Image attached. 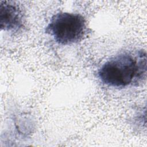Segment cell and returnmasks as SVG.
<instances>
[{
  "mask_svg": "<svg viewBox=\"0 0 147 147\" xmlns=\"http://www.w3.org/2000/svg\"><path fill=\"white\" fill-rule=\"evenodd\" d=\"M146 53L142 49L121 52L105 62L98 77L105 85L115 88L137 86L146 76Z\"/></svg>",
  "mask_w": 147,
  "mask_h": 147,
  "instance_id": "obj_1",
  "label": "cell"
},
{
  "mask_svg": "<svg viewBox=\"0 0 147 147\" xmlns=\"http://www.w3.org/2000/svg\"><path fill=\"white\" fill-rule=\"evenodd\" d=\"M86 30V21L80 14L60 12L55 14L45 32L59 44L68 45L80 41Z\"/></svg>",
  "mask_w": 147,
  "mask_h": 147,
  "instance_id": "obj_2",
  "label": "cell"
},
{
  "mask_svg": "<svg viewBox=\"0 0 147 147\" xmlns=\"http://www.w3.org/2000/svg\"><path fill=\"white\" fill-rule=\"evenodd\" d=\"M23 16L20 6L11 1H0L1 30L17 32L23 28Z\"/></svg>",
  "mask_w": 147,
  "mask_h": 147,
  "instance_id": "obj_3",
  "label": "cell"
}]
</instances>
